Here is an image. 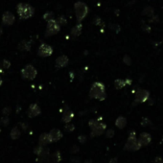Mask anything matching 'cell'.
<instances>
[{"label": "cell", "instance_id": "cell-15", "mask_svg": "<svg viewBox=\"0 0 163 163\" xmlns=\"http://www.w3.org/2000/svg\"><path fill=\"white\" fill-rule=\"evenodd\" d=\"M69 63V60L66 56H60L58 59L56 60V67L57 68H63L65 67Z\"/></svg>", "mask_w": 163, "mask_h": 163}, {"label": "cell", "instance_id": "cell-37", "mask_svg": "<svg viewBox=\"0 0 163 163\" xmlns=\"http://www.w3.org/2000/svg\"><path fill=\"white\" fill-rule=\"evenodd\" d=\"M158 19H159V18H158L157 15H154V16H152V17L150 18L149 21L150 22H158Z\"/></svg>", "mask_w": 163, "mask_h": 163}, {"label": "cell", "instance_id": "cell-40", "mask_svg": "<svg viewBox=\"0 0 163 163\" xmlns=\"http://www.w3.org/2000/svg\"><path fill=\"white\" fill-rule=\"evenodd\" d=\"M154 163H163V159L161 157H159V156H157L156 159H154Z\"/></svg>", "mask_w": 163, "mask_h": 163}, {"label": "cell", "instance_id": "cell-36", "mask_svg": "<svg viewBox=\"0 0 163 163\" xmlns=\"http://www.w3.org/2000/svg\"><path fill=\"white\" fill-rule=\"evenodd\" d=\"M78 139H79V141L81 142L82 144H84V142L87 141V136H85V135H80L78 137Z\"/></svg>", "mask_w": 163, "mask_h": 163}, {"label": "cell", "instance_id": "cell-41", "mask_svg": "<svg viewBox=\"0 0 163 163\" xmlns=\"http://www.w3.org/2000/svg\"><path fill=\"white\" fill-rule=\"evenodd\" d=\"M20 126H21V128L25 130L27 128H28V124H26V123H20Z\"/></svg>", "mask_w": 163, "mask_h": 163}, {"label": "cell", "instance_id": "cell-44", "mask_svg": "<svg viewBox=\"0 0 163 163\" xmlns=\"http://www.w3.org/2000/svg\"><path fill=\"white\" fill-rule=\"evenodd\" d=\"M2 33H3V31H2V28H1V27H0V36H2Z\"/></svg>", "mask_w": 163, "mask_h": 163}, {"label": "cell", "instance_id": "cell-20", "mask_svg": "<svg viewBox=\"0 0 163 163\" xmlns=\"http://www.w3.org/2000/svg\"><path fill=\"white\" fill-rule=\"evenodd\" d=\"M115 125H116L117 128L124 129L126 127V125H127V119L123 116H119L115 121Z\"/></svg>", "mask_w": 163, "mask_h": 163}, {"label": "cell", "instance_id": "cell-18", "mask_svg": "<svg viewBox=\"0 0 163 163\" xmlns=\"http://www.w3.org/2000/svg\"><path fill=\"white\" fill-rule=\"evenodd\" d=\"M73 117H74V113H73V111H71L70 109H66V111H64V113L63 114V118L62 120L63 122H64V123H70V121L73 119Z\"/></svg>", "mask_w": 163, "mask_h": 163}, {"label": "cell", "instance_id": "cell-33", "mask_svg": "<svg viewBox=\"0 0 163 163\" xmlns=\"http://www.w3.org/2000/svg\"><path fill=\"white\" fill-rule=\"evenodd\" d=\"M151 124H152V122H151L148 118H143L142 119V122H141V125L143 126V127H147V126H150Z\"/></svg>", "mask_w": 163, "mask_h": 163}, {"label": "cell", "instance_id": "cell-23", "mask_svg": "<svg viewBox=\"0 0 163 163\" xmlns=\"http://www.w3.org/2000/svg\"><path fill=\"white\" fill-rule=\"evenodd\" d=\"M142 15H147V16H150V17H152L154 15V10L153 7L151 6H147L145 7L143 11H142Z\"/></svg>", "mask_w": 163, "mask_h": 163}, {"label": "cell", "instance_id": "cell-21", "mask_svg": "<svg viewBox=\"0 0 163 163\" xmlns=\"http://www.w3.org/2000/svg\"><path fill=\"white\" fill-rule=\"evenodd\" d=\"M18 49L21 51H30L31 42L27 41V40H22V41L19 42V44H18Z\"/></svg>", "mask_w": 163, "mask_h": 163}, {"label": "cell", "instance_id": "cell-27", "mask_svg": "<svg viewBox=\"0 0 163 163\" xmlns=\"http://www.w3.org/2000/svg\"><path fill=\"white\" fill-rule=\"evenodd\" d=\"M10 123V118L8 116H2L1 119H0V124H1L2 126H5V127H7L8 125H9Z\"/></svg>", "mask_w": 163, "mask_h": 163}, {"label": "cell", "instance_id": "cell-1", "mask_svg": "<svg viewBox=\"0 0 163 163\" xmlns=\"http://www.w3.org/2000/svg\"><path fill=\"white\" fill-rule=\"evenodd\" d=\"M89 97L91 99H97L99 101H103L106 99V90H105V85L99 83V82H96L94 83L90 87V90H89Z\"/></svg>", "mask_w": 163, "mask_h": 163}, {"label": "cell", "instance_id": "cell-19", "mask_svg": "<svg viewBox=\"0 0 163 163\" xmlns=\"http://www.w3.org/2000/svg\"><path fill=\"white\" fill-rule=\"evenodd\" d=\"M82 30H83V25H82L81 23H78L77 25H75L74 27L72 28V30H71V36H73L74 38H77V36H79L81 35Z\"/></svg>", "mask_w": 163, "mask_h": 163}, {"label": "cell", "instance_id": "cell-6", "mask_svg": "<svg viewBox=\"0 0 163 163\" xmlns=\"http://www.w3.org/2000/svg\"><path fill=\"white\" fill-rule=\"evenodd\" d=\"M60 30V25L58 23V21L55 19H52L47 22L46 31H45V36H51L53 35L58 34Z\"/></svg>", "mask_w": 163, "mask_h": 163}, {"label": "cell", "instance_id": "cell-30", "mask_svg": "<svg viewBox=\"0 0 163 163\" xmlns=\"http://www.w3.org/2000/svg\"><path fill=\"white\" fill-rule=\"evenodd\" d=\"M109 28H111V30L115 31L116 33H119L120 30H121L120 26L118 25V24H115V23H111V24H109Z\"/></svg>", "mask_w": 163, "mask_h": 163}, {"label": "cell", "instance_id": "cell-3", "mask_svg": "<svg viewBox=\"0 0 163 163\" xmlns=\"http://www.w3.org/2000/svg\"><path fill=\"white\" fill-rule=\"evenodd\" d=\"M74 10H75V15H76V18L78 23H81L83 21L89 12V9L87 6V4L84 3L83 1L76 2L74 5Z\"/></svg>", "mask_w": 163, "mask_h": 163}, {"label": "cell", "instance_id": "cell-26", "mask_svg": "<svg viewBox=\"0 0 163 163\" xmlns=\"http://www.w3.org/2000/svg\"><path fill=\"white\" fill-rule=\"evenodd\" d=\"M43 19L46 20V21H50V20L54 19V15H53L52 12H46L45 14L43 15Z\"/></svg>", "mask_w": 163, "mask_h": 163}, {"label": "cell", "instance_id": "cell-7", "mask_svg": "<svg viewBox=\"0 0 163 163\" xmlns=\"http://www.w3.org/2000/svg\"><path fill=\"white\" fill-rule=\"evenodd\" d=\"M141 144L136 138V136H129L127 142H126L124 149L127 151H137L141 148Z\"/></svg>", "mask_w": 163, "mask_h": 163}, {"label": "cell", "instance_id": "cell-17", "mask_svg": "<svg viewBox=\"0 0 163 163\" xmlns=\"http://www.w3.org/2000/svg\"><path fill=\"white\" fill-rule=\"evenodd\" d=\"M51 143L50 137H49V133H42L40 134L39 139V146H46L47 144Z\"/></svg>", "mask_w": 163, "mask_h": 163}, {"label": "cell", "instance_id": "cell-42", "mask_svg": "<svg viewBox=\"0 0 163 163\" xmlns=\"http://www.w3.org/2000/svg\"><path fill=\"white\" fill-rule=\"evenodd\" d=\"M109 163H117V158H116V157L111 158V161H109Z\"/></svg>", "mask_w": 163, "mask_h": 163}, {"label": "cell", "instance_id": "cell-28", "mask_svg": "<svg viewBox=\"0 0 163 163\" xmlns=\"http://www.w3.org/2000/svg\"><path fill=\"white\" fill-rule=\"evenodd\" d=\"M74 130H75V126L73 124H66L64 127V130L66 132H74Z\"/></svg>", "mask_w": 163, "mask_h": 163}, {"label": "cell", "instance_id": "cell-12", "mask_svg": "<svg viewBox=\"0 0 163 163\" xmlns=\"http://www.w3.org/2000/svg\"><path fill=\"white\" fill-rule=\"evenodd\" d=\"M27 113H28V116L30 118H34V117H36L38 115H39V114L41 113V111H40V108L36 104H32L30 105Z\"/></svg>", "mask_w": 163, "mask_h": 163}, {"label": "cell", "instance_id": "cell-34", "mask_svg": "<svg viewBox=\"0 0 163 163\" xmlns=\"http://www.w3.org/2000/svg\"><path fill=\"white\" fill-rule=\"evenodd\" d=\"M123 62L127 65H130L132 64V59L130 58L129 55H126V56H124V58H123Z\"/></svg>", "mask_w": 163, "mask_h": 163}, {"label": "cell", "instance_id": "cell-4", "mask_svg": "<svg viewBox=\"0 0 163 163\" xmlns=\"http://www.w3.org/2000/svg\"><path fill=\"white\" fill-rule=\"evenodd\" d=\"M89 127L91 129V137L94 136H99L101 134H103L105 130H106V125L102 123L99 120H90L89 121Z\"/></svg>", "mask_w": 163, "mask_h": 163}, {"label": "cell", "instance_id": "cell-46", "mask_svg": "<svg viewBox=\"0 0 163 163\" xmlns=\"http://www.w3.org/2000/svg\"><path fill=\"white\" fill-rule=\"evenodd\" d=\"M0 132H1V129H0Z\"/></svg>", "mask_w": 163, "mask_h": 163}, {"label": "cell", "instance_id": "cell-13", "mask_svg": "<svg viewBox=\"0 0 163 163\" xmlns=\"http://www.w3.org/2000/svg\"><path fill=\"white\" fill-rule=\"evenodd\" d=\"M49 137H50L51 142H57L63 137V132L59 129H53L49 132Z\"/></svg>", "mask_w": 163, "mask_h": 163}, {"label": "cell", "instance_id": "cell-5", "mask_svg": "<svg viewBox=\"0 0 163 163\" xmlns=\"http://www.w3.org/2000/svg\"><path fill=\"white\" fill-rule=\"evenodd\" d=\"M36 75H38V71H36V69L31 64L26 65L21 70V76L24 80L32 81L36 78Z\"/></svg>", "mask_w": 163, "mask_h": 163}, {"label": "cell", "instance_id": "cell-31", "mask_svg": "<svg viewBox=\"0 0 163 163\" xmlns=\"http://www.w3.org/2000/svg\"><path fill=\"white\" fill-rule=\"evenodd\" d=\"M57 21H58V23L60 24V25H65V24L67 23V20H66V18H65L63 15H60Z\"/></svg>", "mask_w": 163, "mask_h": 163}, {"label": "cell", "instance_id": "cell-22", "mask_svg": "<svg viewBox=\"0 0 163 163\" xmlns=\"http://www.w3.org/2000/svg\"><path fill=\"white\" fill-rule=\"evenodd\" d=\"M20 134H21V132H20V130L18 129V127H15V128L12 129L10 135L13 140H16L20 137Z\"/></svg>", "mask_w": 163, "mask_h": 163}, {"label": "cell", "instance_id": "cell-14", "mask_svg": "<svg viewBox=\"0 0 163 163\" xmlns=\"http://www.w3.org/2000/svg\"><path fill=\"white\" fill-rule=\"evenodd\" d=\"M60 160H62V154H60L59 151H57L54 154H50L44 162L45 163H59Z\"/></svg>", "mask_w": 163, "mask_h": 163}, {"label": "cell", "instance_id": "cell-24", "mask_svg": "<svg viewBox=\"0 0 163 163\" xmlns=\"http://www.w3.org/2000/svg\"><path fill=\"white\" fill-rule=\"evenodd\" d=\"M114 84H115V88L117 89H121L122 87H124L127 85V84H126V80H121V79H118L116 80L115 82H114Z\"/></svg>", "mask_w": 163, "mask_h": 163}, {"label": "cell", "instance_id": "cell-35", "mask_svg": "<svg viewBox=\"0 0 163 163\" xmlns=\"http://www.w3.org/2000/svg\"><path fill=\"white\" fill-rule=\"evenodd\" d=\"M106 135H107V137H108V138L113 137L114 136V130L112 129L107 130V132H106Z\"/></svg>", "mask_w": 163, "mask_h": 163}, {"label": "cell", "instance_id": "cell-10", "mask_svg": "<svg viewBox=\"0 0 163 163\" xmlns=\"http://www.w3.org/2000/svg\"><path fill=\"white\" fill-rule=\"evenodd\" d=\"M53 54V48L48 45V44H45V43H42L41 45L39 47V50H38V55L39 57H43V58H45V57H49Z\"/></svg>", "mask_w": 163, "mask_h": 163}, {"label": "cell", "instance_id": "cell-39", "mask_svg": "<svg viewBox=\"0 0 163 163\" xmlns=\"http://www.w3.org/2000/svg\"><path fill=\"white\" fill-rule=\"evenodd\" d=\"M142 28H143V30H144V31H147L148 33H150V32H151V27H150L149 25H146V24H144V25L142 26Z\"/></svg>", "mask_w": 163, "mask_h": 163}, {"label": "cell", "instance_id": "cell-9", "mask_svg": "<svg viewBox=\"0 0 163 163\" xmlns=\"http://www.w3.org/2000/svg\"><path fill=\"white\" fill-rule=\"evenodd\" d=\"M34 153H35V154H36V156L39 157V159L43 162L46 160V158L49 156H50V151H49V149L45 148V147H43V146L36 147L35 150H34Z\"/></svg>", "mask_w": 163, "mask_h": 163}, {"label": "cell", "instance_id": "cell-25", "mask_svg": "<svg viewBox=\"0 0 163 163\" xmlns=\"http://www.w3.org/2000/svg\"><path fill=\"white\" fill-rule=\"evenodd\" d=\"M93 23H94L95 25L100 26V27H102V28L105 27V23H104V21L102 20L101 17H99V16H96V17L94 18V21H93Z\"/></svg>", "mask_w": 163, "mask_h": 163}, {"label": "cell", "instance_id": "cell-16", "mask_svg": "<svg viewBox=\"0 0 163 163\" xmlns=\"http://www.w3.org/2000/svg\"><path fill=\"white\" fill-rule=\"evenodd\" d=\"M151 140H152V137H151L150 133L148 132H142L139 135V139H138L141 146H147L148 144H150Z\"/></svg>", "mask_w": 163, "mask_h": 163}, {"label": "cell", "instance_id": "cell-2", "mask_svg": "<svg viewBox=\"0 0 163 163\" xmlns=\"http://www.w3.org/2000/svg\"><path fill=\"white\" fill-rule=\"evenodd\" d=\"M16 11L20 19H28L33 16L35 13V9L27 3H19L16 6Z\"/></svg>", "mask_w": 163, "mask_h": 163}, {"label": "cell", "instance_id": "cell-45", "mask_svg": "<svg viewBox=\"0 0 163 163\" xmlns=\"http://www.w3.org/2000/svg\"><path fill=\"white\" fill-rule=\"evenodd\" d=\"M84 163H91V162H90V160H88V161H85Z\"/></svg>", "mask_w": 163, "mask_h": 163}, {"label": "cell", "instance_id": "cell-8", "mask_svg": "<svg viewBox=\"0 0 163 163\" xmlns=\"http://www.w3.org/2000/svg\"><path fill=\"white\" fill-rule=\"evenodd\" d=\"M149 97H150V93L148 90H145V89H139V90L135 93V99H134L133 106H135L137 104L145 103V102L149 100Z\"/></svg>", "mask_w": 163, "mask_h": 163}, {"label": "cell", "instance_id": "cell-38", "mask_svg": "<svg viewBox=\"0 0 163 163\" xmlns=\"http://www.w3.org/2000/svg\"><path fill=\"white\" fill-rule=\"evenodd\" d=\"M79 148H78V147H77L76 145H74V146H73L72 147V149H71V153L72 154H77V153H78L79 152Z\"/></svg>", "mask_w": 163, "mask_h": 163}, {"label": "cell", "instance_id": "cell-11", "mask_svg": "<svg viewBox=\"0 0 163 163\" xmlns=\"http://www.w3.org/2000/svg\"><path fill=\"white\" fill-rule=\"evenodd\" d=\"M15 15L11 12H5L2 15V23L6 26L13 25L15 22Z\"/></svg>", "mask_w": 163, "mask_h": 163}, {"label": "cell", "instance_id": "cell-43", "mask_svg": "<svg viewBox=\"0 0 163 163\" xmlns=\"http://www.w3.org/2000/svg\"><path fill=\"white\" fill-rule=\"evenodd\" d=\"M2 84H3V80H2V78L0 77V87L2 85Z\"/></svg>", "mask_w": 163, "mask_h": 163}, {"label": "cell", "instance_id": "cell-29", "mask_svg": "<svg viewBox=\"0 0 163 163\" xmlns=\"http://www.w3.org/2000/svg\"><path fill=\"white\" fill-rule=\"evenodd\" d=\"M1 67L3 69H9L11 67V63H10V60H2V63H1Z\"/></svg>", "mask_w": 163, "mask_h": 163}, {"label": "cell", "instance_id": "cell-32", "mask_svg": "<svg viewBox=\"0 0 163 163\" xmlns=\"http://www.w3.org/2000/svg\"><path fill=\"white\" fill-rule=\"evenodd\" d=\"M11 112H12V109H11V108H9V107H6V108H4L2 109V114H3V116H8Z\"/></svg>", "mask_w": 163, "mask_h": 163}]
</instances>
